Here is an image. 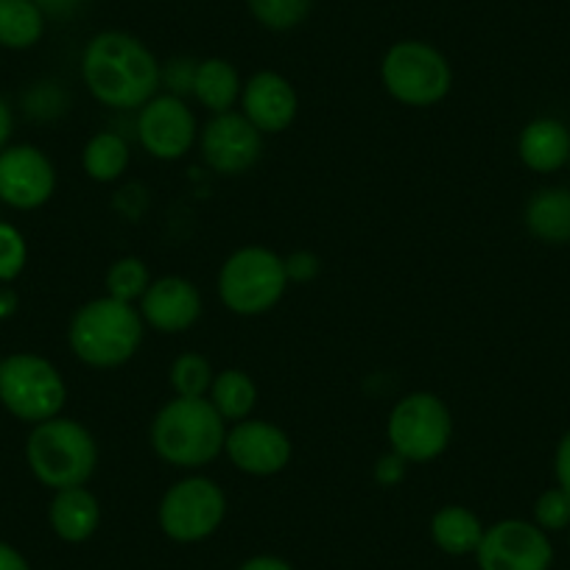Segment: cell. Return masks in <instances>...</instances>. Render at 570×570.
I'll use <instances>...</instances> for the list:
<instances>
[{
	"label": "cell",
	"mask_w": 570,
	"mask_h": 570,
	"mask_svg": "<svg viewBox=\"0 0 570 570\" xmlns=\"http://www.w3.org/2000/svg\"><path fill=\"white\" fill-rule=\"evenodd\" d=\"M534 523L542 531L570 529V492H564L562 487L542 492L534 503Z\"/></svg>",
	"instance_id": "cell-28"
},
{
	"label": "cell",
	"mask_w": 570,
	"mask_h": 570,
	"mask_svg": "<svg viewBox=\"0 0 570 570\" xmlns=\"http://www.w3.org/2000/svg\"><path fill=\"white\" fill-rule=\"evenodd\" d=\"M553 473H557V487H562L564 492H570V431L562 436L557 448V456H553Z\"/></svg>",
	"instance_id": "cell-33"
},
{
	"label": "cell",
	"mask_w": 570,
	"mask_h": 570,
	"mask_svg": "<svg viewBox=\"0 0 570 570\" xmlns=\"http://www.w3.org/2000/svg\"><path fill=\"white\" fill-rule=\"evenodd\" d=\"M518 155L525 168L537 174H553L570 163V131L553 118H537L520 131Z\"/></svg>",
	"instance_id": "cell-17"
},
{
	"label": "cell",
	"mask_w": 570,
	"mask_h": 570,
	"mask_svg": "<svg viewBox=\"0 0 570 570\" xmlns=\"http://www.w3.org/2000/svg\"><path fill=\"white\" fill-rule=\"evenodd\" d=\"M288 283L283 257L263 246H244L222 266L218 294L233 314L261 316L283 299Z\"/></svg>",
	"instance_id": "cell-5"
},
{
	"label": "cell",
	"mask_w": 570,
	"mask_h": 570,
	"mask_svg": "<svg viewBox=\"0 0 570 570\" xmlns=\"http://www.w3.org/2000/svg\"><path fill=\"white\" fill-rule=\"evenodd\" d=\"M194 76H196V62H190V59H177V62H171L166 70H163L160 81L171 87L174 96H179V92L194 90Z\"/></svg>",
	"instance_id": "cell-30"
},
{
	"label": "cell",
	"mask_w": 570,
	"mask_h": 570,
	"mask_svg": "<svg viewBox=\"0 0 570 570\" xmlns=\"http://www.w3.org/2000/svg\"><path fill=\"white\" fill-rule=\"evenodd\" d=\"M37 7L42 9V14H51V18H68V14H73L76 9H79L81 0H35Z\"/></svg>",
	"instance_id": "cell-34"
},
{
	"label": "cell",
	"mask_w": 570,
	"mask_h": 570,
	"mask_svg": "<svg viewBox=\"0 0 570 570\" xmlns=\"http://www.w3.org/2000/svg\"><path fill=\"white\" fill-rule=\"evenodd\" d=\"M29 261V246L20 229L0 222V283H12Z\"/></svg>",
	"instance_id": "cell-29"
},
{
	"label": "cell",
	"mask_w": 570,
	"mask_h": 570,
	"mask_svg": "<svg viewBox=\"0 0 570 570\" xmlns=\"http://www.w3.org/2000/svg\"><path fill=\"white\" fill-rule=\"evenodd\" d=\"M57 190V171L37 146L0 151V202L14 210H37Z\"/></svg>",
	"instance_id": "cell-12"
},
{
	"label": "cell",
	"mask_w": 570,
	"mask_h": 570,
	"mask_svg": "<svg viewBox=\"0 0 570 570\" xmlns=\"http://www.w3.org/2000/svg\"><path fill=\"white\" fill-rule=\"evenodd\" d=\"M81 163H85V171L90 179H96V183H115L129 168V146L115 131H101V135H96L85 146Z\"/></svg>",
	"instance_id": "cell-24"
},
{
	"label": "cell",
	"mask_w": 570,
	"mask_h": 570,
	"mask_svg": "<svg viewBox=\"0 0 570 570\" xmlns=\"http://www.w3.org/2000/svg\"><path fill=\"white\" fill-rule=\"evenodd\" d=\"M405 459H400L397 453H389V456L381 459V464L375 468V479L381 481V484H397L400 479L405 475Z\"/></svg>",
	"instance_id": "cell-32"
},
{
	"label": "cell",
	"mask_w": 570,
	"mask_h": 570,
	"mask_svg": "<svg viewBox=\"0 0 570 570\" xmlns=\"http://www.w3.org/2000/svg\"><path fill=\"white\" fill-rule=\"evenodd\" d=\"M210 361L199 353H185L171 366V386L177 397H205L213 386Z\"/></svg>",
	"instance_id": "cell-27"
},
{
	"label": "cell",
	"mask_w": 570,
	"mask_h": 570,
	"mask_svg": "<svg viewBox=\"0 0 570 570\" xmlns=\"http://www.w3.org/2000/svg\"><path fill=\"white\" fill-rule=\"evenodd\" d=\"M383 87L405 107H434L451 92L453 73L434 46L420 40L394 42L381 65Z\"/></svg>",
	"instance_id": "cell-7"
},
{
	"label": "cell",
	"mask_w": 570,
	"mask_h": 570,
	"mask_svg": "<svg viewBox=\"0 0 570 570\" xmlns=\"http://www.w3.org/2000/svg\"><path fill=\"white\" fill-rule=\"evenodd\" d=\"M190 92L210 112H233L235 101L240 98V76L227 59H205V62L196 65L194 90Z\"/></svg>",
	"instance_id": "cell-20"
},
{
	"label": "cell",
	"mask_w": 570,
	"mask_h": 570,
	"mask_svg": "<svg viewBox=\"0 0 570 570\" xmlns=\"http://www.w3.org/2000/svg\"><path fill=\"white\" fill-rule=\"evenodd\" d=\"M137 137L157 160H179L196 142V115L179 96H155L140 107Z\"/></svg>",
	"instance_id": "cell-11"
},
{
	"label": "cell",
	"mask_w": 570,
	"mask_h": 570,
	"mask_svg": "<svg viewBox=\"0 0 570 570\" xmlns=\"http://www.w3.org/2000/svg\"><path fill=\"white\" fill-rule=\"evenodd\" d=\"M46 35V14L35 0H0V46L26 51Z\"/></svg>",
	"instance_id": "cell-22"
},
{
	"label": "cell",
	"mask_w": 570,
	"mask_h": 570,
	"mask_svg": "<svg viewBox=\"0 0 570 570\" xmlns=\"http://www.w3.org/2000/svg\"><path fill=\"white\" fill-rule=\"evenodd\" d=\"M202 155L216 174L235 177L261 160L263 135L249 124L246 115L222 112L202 131Z\"/></svg>",
	"instance_id": "cell-13"
},
{
	"label": "cell",
	"mask_w": 570,
	"mask_h": 570,
	"mask_svg": "<svg viewBox=\"0 0 570 570\" xmlns=\"http://www.w3.org/2000/svg\"><path fill=\"white\" fill-rule=\"evenodd\" d=\"M285 272H288V279H311L320 272V261L308 252H297L285 261Z\"/></svg>",
	"instance_id": "cell-31"
},
{
	"label": "cell",
	"mask_w": 570,
	"mask_h": 570,
	"mask_svg": "<svg viewBox=\"0 0 570 570\" xmlns=\"http://www.w3.org/2000/svg\"><path fill=\"white\" fill-rule=\"evenodd\" d=\"M240 104H244V115L249 118V124L261 135H277V131L288 129L297 118L299 107L292 81L274 70H261L252 76L240 90Z\"/></svg>",
	"instance_id": "cell-15"
},
{
	"label": "cell",
	"mask_w": 570,
	"mask_h": 570,
	"mask_svg": "<svg viewBox=\"0 0 570 570\" xmlns=\"http://www.w3.org/2000/svg\"><path fill=\"white\" fill-rule=\"evenodd\" d=\"M140 316L160 333H183L202 316V297L185 277H160L140 297Z\"/></svg>",
	"instance_id": "cell-16"
},
{
	"label": "cell",
	"mask_w": 570,
	"mask_h": 570,
	"mask_svg": "<svg viewBox=\"0 0 570 570\" xmlns=\"http://www.w3.org/2000/svg\"><path fill=\"white\" fill-rule=\"evenodd\" d=\"M475 562L479 570H551L553 546L537 523L501 520L484 531Z\"/></svg>",
	"instance_id": "cell-10"
},
{
	"label": "cell",
	"mask_w": 570,
	"mask_h": 570,
	"mask_svg": "<svg viewBox=\"0 0 570 570\" xmlns=\"http://www.w3.org/2000/svg\"><path fill=\"white\" fill-rule=\"evenodd\" d=\"M224 422L207 397H174L151 422V448L174 468H205L224 451Z\"/></svg>",
	"instance_id": "cell-2"
},
{
	"label": "cell",
	"mask_w": 570,
	"mask_h": 570,
	"mask_svg": "<svg viewBox=\"0 0 570 570\" xmlns=\"http://www.w3.org/2000/svg\"><path fill=\"white\" fill-rule=\"evenodd\" d=\"M249 12L272 31H292L311 14L314 0H246Z\"/></svg>",
	"instance_id": "cell-25"
},
{
	"label": "cell",
	"mask_w": 570,
	"mask_h": 570,
	"mask_svg": "<svg viewBox=\"0 0 570 570\" xmlns=\"http://www.w3.org/2000/svg\"><path fill=\"white\" fill-rule=\"evenodd\" d=\"M386 436L392 453H397L405 462H434L451 445V411L442 403V397L431 392L405 394L389 414Z\"/></svg>",
	"instance_id": "cell-8"
},
{
	"label": "cell",
	"mask_w": 570,
	"mask_h": 570,
	"mask_svg": "<svg viewBox=\"0 0 570 570\" xmlns=\"http://www.w3.org/2000/svg\"><path fill=\"white\" fill-rule=\"evenodd\" d=\"M14 305H18V299H14V294L9 292V288H0V316H9V314H12Z\"/></svg>",
	"instance_id": "cell-38"
},
{
	"label": "cell",
	"mask_w": 570,
	"mask_h": 570,
	"mask_svg": "<svg viewBox=\"0 0 570 570\" xmlns=\"http://www.w3.org/2000/svg\"><path fill=\"white\" fill-rule=\"evenodd\" d=\"M227 514V495L216 481L190 475L163 495L160 529L174 542H199L218 531Z\"/></svg>",
	"instance_id": "cell-9"
},
{
	"label": "cell",
	"mask_w": 570,
	"mask_h": 570,
	"mask_svg": "<svg viewBox=\"0 0 570 570\" xmlns=\"http://www.w3.org/2000/svg\"><path fill=\"white\" fill-rule=\"evenodd\" d=\"M68 400V386L48 358L14 353L0 361V403L18 420L40 425L53 420Z\"/></svg>",
	"instance_id": "cell-6"
},
{
	"label": "cell",
	"mask_w": 570,
	"mask_h": 570,
	"mask_svg": "<svg viewBox=\"0 0 570 570\" xmlns=\"http://www.w3.org/2000/svg\"><path fill=\"white\" fill-rule=\"evenodd\" d=\"M142 316L131 303L115 297H98L81 305L70 322V350L76 358L96 370H112L126 364L142 342Z\"/></svg>",
	"instance_id": "cell-3"
},
{
	"label": "cell",
	"mask_w": 570,
	"mask_h": 570,
	"mask_svg": "<svg viewBox=\"0 0 570 570\" xmlns=\"http://www.w3.org/2000/svg\"><path fill=\"white\" fill-rule=\"evenodd\" d=\"M51 529L65 542H85L96 534L101 523V507L87 487L59 490L51 501Z\"/></svg>",
	"instance_id": "cell-18"
},
{
	"label": "cell",
	"mask_w": 570,
	"mask_h": 570,
	"mask_svg": "<svg viewBox=\"0 0 570 570\" xmlns=\"http://www.w3.org/2000/svg\"><path fill=\"white\" fill-rule=\"evenodd\" d=\"M238 570H294V568L285 562V559H277V557H252L249 562L240 564Z\"/></svg>",
	"instance_id": "cell-36"
},
{
	"label": "cell",
	"mask_w": 570,
	"mask_h": 570,
	"mask_svg": "<svg viewBox=\"0 0 570 570\" xmlns=\"http://www.w3.org/2000/svg\"><path fill=\"white\" fill-rule=\"evenodd\" d=\"M160 62L137 37L101 31L81 57V76L96 101L112 109H140L160 90Z\"/></svg>",
	"instance_id": "cell-1"
},
{
	"label": "cell",
	"mask_w": 570,
	"mask_h": 570,
	"mask_svg": "<svg viewBox=\"0 0 570 570\" xmlns=\"http://www.w3.org/2000/svg\"><path fill=\"white\" fill-rule=\"evenodd\" d=\"M229 462L249 475H274L292 462V440L266 420H240L224 442Z\"/></svg>",
	"instance_id": "cell-14"
},
{
	"label": "cell",
	"mask_w": 570,
	"mask_h": 570,
	"mask_svg": "<svg viewBox=\"0 0 570 570\" xmlns=\"http://www.w3.org/2000/svg\"><path fill=\"white\" fill-rule=\"evenodd\" d=\"M149 285V268H146L142 261H137V257H120L107 272V297L120 299V303H135V299H140Z\"/></svg>",
	"instance_id": "cell-26"
},
{
	"label": "cell",
	"mask_w": 570,
	"mask_h": 570,
	"mask_svg": "<svg viewBox=\"0 0 570 570\" xmlns=\"http://www.w3.org/2000/svg\"><path fill=\"white\" fill-rule=\"evenodd\" d=\"M12 126H14L12 109H9V104L0 98V151L7 149L9 137H12Z\"/></svg>",
	"instance_id": "cell-37"
},
{
	"label": "cell",
	"mask_w": 570,
	"mask_h": 570,
	"mask_svg": "<svg viewBox=\"0 0 570 570\" xmlns=\"http://www.w3.org/2000/svg\"><path fill=\"white\" fill-rule=\"evenodd\" d=\"M26 459L35 479L59 492L85 487L90 481L98 464V448L81 422L53 416L35 425L26 445Z\"/></svg>",
	"instance_id": "cell-4"
},
{
	"label": "cell",
	"mask_w": 570,
	"mask_h": 570,
	"mask_svg": "<svg viewBox=\"0 0 570 570\" xmlns=\"http://www.w3.org/2000/svg\"><path fill=\"white\" fill-rule=\"evenodd\" d=\"M484 531L487 529L475 518V512L464 507H442L431 520V537H434L436 548H442L451 557L475 553Z\"/></svg>",
	"instance_id": "cell-21"
},
{
	"label": "cell",
	"mask_w": 570,
	"mask_h": 570,
	"mask_svg": "<svg viewBox=\"0 0 570 570\" xmlns=\"http://www.w3.org/2000/svg\"><path fill=\"white\" fill-rule=\"evenodd\" d=\"M207 400L216 405V411L224 420H249L252 409H255L257 403V386L246 372L224 370L213 377L210 397Z\"/></svg>",
	"instance_id": "cell-23"
},
{
	"label": "cell",
	"mask_w": 570,
	"mask_h": 570,
	"mask_svg": "<svg viewBox=\"0 0 570 570\" xmlns=\"http://www.w3.org/2000/svg\"><path fill=\"white\" fill-rule=\"evenodd\" d=\"M0 570H31V568L18 548H12L9 542H0Z\"/></svg>",
	"instance_id": "cell-35"
},
{
	"label": "cell",
	"mask_w": 570,
	"mask_h": 570,
	"mask_svg": "<svg viewBox=\"0 0 570 570\" xmlns=\"http://www.w3.org/2000/svg\"><path fill=\"white\" fill-rule=\"evenodd\" d=\"M525 227L546 244H570V190L548 188L525 205Z\"/></svg>",
	"instance_id": "cell-19"
}]
</instances>
